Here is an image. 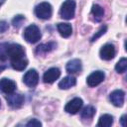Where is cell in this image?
<instances>
[{"label": "cell", "mask_w": 127, "mask_h": 127, "mask_svg": "<svg viewBox=\"0 0 127 127\" xmlns=\"http://www.w3.org/2000/svg\"><path fill=\"white\" fill-rule=\"evenodd\" d=\"M0 108H1V100H0Z\"/></svg>", "instance_id": "30"}, {"label": "cell", "mask_w": 127, "mask_h": 127, "mask_svg": "<svg viewBox=\"0 0 127 127\" xmlns=\"http://www.w3.org/2000/svg\"><path fill=\"white\" fill-rule=\"evenodd\" d=\"M75 13V1L74 0H65L60 9V15L65 20H70L74 17Z\"/></svg>", "instance_id": "1"}, {"label": "cell", "mask_w": 127, "mask_h": 127, "mask_svg": "<svg viewBox=\"0 0 127 127\" xmlns=\"http://www.w3.org/2000/svg\"><path fill=\"white\" fill-rule=\"evenodd\" d=\"M100 58L104 61H110L115 56V47L112 44H105L99 51Z\"/></svg>", "instance_id": "9"}, {"label": "cell", "mask_w": 127, "mask_h": 127, "mask_svg": "<svg viewBox=\"0 0 127 127\" xmlns=\"http://www.w3.org/2000/svg\"><path fill=\"white\" fill-rule=\"evenodd\" d=\"M57 29H58L60 35L64 38H68L72 34L71 25L68 23H59L57 25Z\"/></svg>", "instance_id": "14"}, {"label": "cell", "mask_w": 127, "mask_h": 127, "mask_svg": "<svg viewBox=\"0 0 127 127\" xmlns=\"http://www.w3.org/2000/svg\"><path fill=\"white\" fill-rule=\"evenodd\" d=\"M41 37H42V34L40 29L34 24L28 26L24 31V39L28 43H31V44L37 43L41 39Z\"/></svg>", "instance_id": "3"}, {"label": "cell", "mask_w": 127, "mask_h": 127, "mask_svg": "<svg viewBox=\"0 0 127 127\" xmlns=\"http://www.w3.org/2000/svg\"><path fill=\"white\" fill-rule=\"evenodd\" d=\"M9 25L6 21H0V33H4L8 30Z\"/></svg>", "instance_id": "26"}, {"label": "cell", "mask_w": 127, "mask_h": 127, "mask_svg": "<svg viewBox=\"0 0 127 127\" xmlns=\"http://www.w3.org/2000/svg\"><path fill=\"white\" fill-rule=\"evenodd\" d=\"M61 75V70L58 67H51L43 75V80L45 83H53Z\"/></svg>", "instance_id": "11"}, {"label": "cell", "mask_w": 127, "mask_h": 127, "mask_svg": "<svg viewBox=\"0 0 127 127\" xmlns=\"http://www.w3.org/2000/svg\"><path fill=\"white\" fill-rule=\"evenodd\" d=\"M4 2H5V0H0V6H1V5H2Z\"/></svg>", "instance_id": "29"}, {"label": "cell", "mask_w": 127, "mask_h": 127, "mask_svg": "<svg viewBox=\"0 0 127 127\" xmlns=\"http://www.w3.org/2000/svg\"><path fill=\"white\" fill-rule=\"evenodd\" d=\"M126 69H127V60H126V58H122L116 64L115 70L117 72H119V73H122V72H125Z\"/></svg>", "instance_id": "21"}, {"label": "cell", "mask_w": 127, "mask_h": 127, "mask_svg": "<svg viewBox=\"0 0 127 127\" xmlns=\"http://www.w3.org/2000/svg\"><path fill=\"white\" fill-rule=\"evenodd\" d=\"M11 65L14 69L16 70H24L27 65H28V60L27 58H23V59H20V60H17V61H14V62H11Z\"/></svg>", "instance_id": "19"}, {"label": "cell", "mask_w": 127, "mask_h": 127, "mask_svg": "<svg viewBox=\"0 0 127 127\" xmlns=\"http://www.w3.org/2000/svg\"><path fill=\"white\" fill-rule=\"evenodd\" d=\"M124 98H125V93L121 89H116L109 94V99H110L111 103L117 107H121L123 105Z\"/></svg>", "instance_id": "10"}, {"label": "cell", "mask_w": 127, "mask_h": 127, "mask_svg": "<svg viewBox=\"0 0 127 127\" xmlns=\"http://www.w3.org/2000/svg\"><path fill=\"white\" fill-rule=\"evenodd\" d=\"M81 61L78 59H73L71 61H69L66 65H65V69L68 73H77L80 72L81 70Z\"/></svg>", "instance_id": "13"}, {"label": "cell", "mask_w": 127, "mask_h": 127, "mask_svg": "<svg viewBox=\"0 0 127 127\" xmlns=\"http://www.w3.org/2000/svg\"><path fill=\"white\" fill-rule=\"evenodd\" d=\"M82 104H83L82 99L79 98V97H75V98L69 100L65 104L64 111L69 113V114H75V113H77L80 110V108L82 107Z\"/></svg>", "instance_id": "6"}, {"label": "cell", "mask_w": 127, "mask_h": 127, "mask_svg": "<svg viewBox=\"0 0 127 127\" xmlns=\"http://www.w3.org/2000/svg\"><path fill=\"white\" fill-rule=\"evenodd\" d=\"M53 13V9L50 3L48 2H42L38 4L35 7V14L38 18L43 19V20H48L51 18Z\"/></svg>", "instance_id": "4"}, {"label": "cell", "mask_w": 127, "mask_h": 127, "mask_svg": "<svg viewBox=\"0 0 127 127\" xmlns=\"http://www.w3.org/2000/svg\"><path fill=\"white\" fill-rule=\"evenodd\" d=\"M16 89V83L15 81L3 77L0 79V91L5 93V94H10L12 92H14Z\"/></svg>", "instance_id": "12"}, {"label": "cell", "mask_w": 127, "mask_h": 127, "mask_svg": "<svg viewBox=\"0 0 127 127\" xmlns=\"http://www.w3.org/2000/svg\"><path fill=\"white\" fill-rule=\"evenodd\" d=\"M56 43L54 42H50V43H47V44H42L40 46H38L36 48V54L37 55H44V54H47L51 51H53L55 48H56Z\"/></svg>", "instance_id": "16"}, {"label": "cell", "mask_w": 127, "mask_h": 127, "mask_svg": "<svg viewBox=\"0 0 127 127\" xmlns=\"http://www.w3.org/2000/svg\"><path fill=\"white\" fill-rule=\"evenodd\" d=\"M23 81L24 83L29 86V87H35L37 84H38V81H39V74L37 72L36 69L32 68L30 70H28L24 77H23Z\"/></svg>", "instance_id": "7"}, {"label": "cell", "mask_w": 127, "mask_h": 127, "mask_svg": "<svg viewBox=\"0 0 127 127\" xmlns=\"http://www.w3.org/2000/svg\"><path fill=\"white\" fill-rule=\"evenodd\" d=\"M105 78V74L103 71L101 70H96V71H93L91 72L87 78H86V82H87V85L89 87H94V86H97L98 84H100Z\"/></svg>", "instance_id": "5"}, {"label": "cell", "mask_w": 127, "mask_h": 127, "mask_svg": "<svg viewBox=\"0 0 127 127\" xmlns=\"http://www.w3.org/2000/svg\"><path fill=\"white\" fill-rule=\"evenodd\" d=\"M94 114H95V107L92 105H87L81 110L80 116L82 119H90L94 116Z\"/></svg>", "instance_id": "20"}, {"label": "cell", "mask_w": 127, "mask_h": 127, "mask_svg": "<svg viewBox=\"0 0 127 127\" xmlns=\"http://www.w3.org/2000/svg\"><path fill=\"white\" fill-rule=\"evenodd\" d=\"M106 30H107V27H106V26H102V27H101V28H100V29H99V30H98V31H97V32L92 36V38H91V40H90V41H91V42L96 41L98 38H100L102 35H104V34H105Z\"/></svg>", "instance_id": "24"}, {"label": "cell", "mask_w": 127, "mask_h": 127, "mask_svg": "<svg viewBox=\"0 0 127 127\" xmlns=\"http://www.w3.org/2000/svg\"><path fill=\"white\" fill-rule=\"evenodd\" d=\"M125 119H126V115L124 114V115H122V117L120 118V123H121V125H122L123 127L126 126V124H125Z\"/></svg>", "instance_id": "27"}, {"label": "cell", "mask_w": 127, "mask_h": 127, "mask_svg": "<svg viewBox=\"0 0 127 127\" xmlns=\"http://www.w3.org/2000/svg\"><path fill=\"white\" fill-rule=\"evenodd\" d=\"M76 84V79L75 77L71 76V75H68V76H65L64 77L60 82H59V87L61 89H68L72 86H74Z\"/></svg>", "instance_id": "15"}, {"label": "cell", "mask_w": 127, "mask_h": 127, "mask_svg": "<svg viewBox=\"0 0 127 127\" xmlns=\"http://www.w3.org/2000/svg\"><path fill=\"white\" fill-rule=\"evenodd\" d=\"M91 14L93 15L94 20L96 22H100L104 16V9L98 4H94L91 8Z\"/></svg>", "instance_id": "17"}, {"label": "cell", "mask_w": 127, "mask_h": 127, "mask_svg": "<svg viewBox=\"0 0 127 127\" xmlns=\"http://www.w3.org/2000/svg\"><path fill=\"white\" fill-rule=\"evenodd\" d=\"M9 43H1L0 44V62H5L8 60L7 49Z\"/></svg>", "instance_id": "22"}, {"label": "cell", "mask_w": 127, "mask_h": 127, "mask_svg": "<svg viewBox=\"0 0 127 127\" xmlns=\"http://www.w3.org/2000/svg\"><path fill=\"white\" fill-rule=\"evenodd\" d=\"M113 123V116L110 114H103L102 116H100L98 122H97V126L99 127H109L111 126Z\"/></svg>", "instance_id": "18"}, {"label": "cell", "mask_w": 127, "mask_h": 127, "mask_svg": "<svg viewBox=\"0 0 127 127\" xmlns=\"http://www.w3.org/2000/svg\"><path fill=\"white\" fill-rule=\"evenodd\" d=\"M6 100L9 106L12 108H20L24 103V96L19 93H10L6 96Z\"/></svg>", "instance_id": "8"}, {"label": "cell", "mask_w": 127, "mask_h": 127, "mask_svg": "<svg viewBox=\"0 0 127 127\" xmlns=\"http://www.w3.org/2000/svg\"><path fill=\"white\" fill-rule=\"evenodd\" d=\"M24 21H25V17H24L23 15H17V16H15V17L12 19V24H13L14 27L19 28V27L22 25V23H23Z\"/></svg>", "instance_id": "23"}, {"label": "cell", "mask_w": 127, "mask_h": 127, "mask_svg": "<svg viewBox=\"0 0 127 127\" xmlns=\"http://www.w3.org/2000/svg\"><path fill=\"white\" fill-rule=\"evenodd\" d=\"M26 126H28V127H39V126H42V123L38 119L33 118L29 122L26 123Z\"/></svg>", "instance_id": "25"}, {"label": "cell", "mask_w": 127, "mask_h": 127, "mask_svg": "<svg viewBox=\"0 0 127 127\" xmlns=\"http://www.w3.org/2000/svg\"><path fill=\"white\" fill-rule=\"evenodd\" d=\"M7 55H8V59H10L11 62H14L26 57L24 48L19 44H9L7 49Z\"/></svg>", "instance_id": "2"}, {"label": "cell", "mask_w": 127, "mask_h": 127, "mask_svg": "<svg viewBox=\"0 0 127 127\" xmlns=\"http://www.w3.org/2000/svg\"><path fill=\"white\" fill-rule=\"evenodd\" d=\"M6 68V65H3V64H0V73Z\"/></svg>", "instance_id": "28"}]
</instances>
